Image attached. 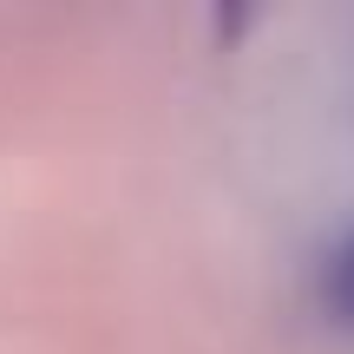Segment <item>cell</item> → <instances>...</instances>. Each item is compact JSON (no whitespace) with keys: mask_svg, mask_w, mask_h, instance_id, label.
<instances>
[{"mask_svg":"<svg viewBox=\"0 0 354 354\" xmlns=\"http://www.w3.org/2000/svg\"><path fill=\"white\" fill-rule=\"evenodd\" d=\"M322 308L342 328H354V230L328 250V263H322Z\"/></svg>","mask_w":354,"mask_h":354,"instance_id":"6da1fadb","label":"cell"}]
</instances>
